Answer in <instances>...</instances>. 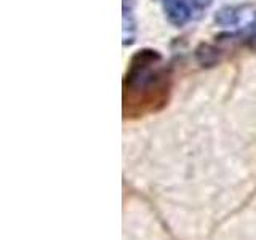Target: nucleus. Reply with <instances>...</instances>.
Wrapping results in <instances>:
<instances>
[{"label":"nucleus","mask_w":256,"mask_h":240,"mask_svg":"<svg viewBox=\"0 0 256 240\" xmlns=\"http://www.w3.org/2000/svg\"><path fill=\"white\" fill-rule=\"evenodd\" d=\"M168 16L176 24H182L189 18V10L180 0H168Z\"/></svg>","instance_id":"1"},{"label":"nucleus","mask_w":256,"mask_h":240,"mask_svg":"<svg viewBox=\"0 0 256 240\" xmlns=\"http://www.w3.org/2000/svg\"><path fill=\"white\" fill-rule=\"evenodd\" d=\"M238 16L234 10H222L218 16H216V22L222 24V26H229V24H236Z\"/></svg>","instance_id":"2"},{"label":"nucleus","mask_w":256,"mask_h":240,"mask_svg":"<svg viewBox=\"0 0 256 240\" xmlns=\"http://www.w3.org/2000/svg\"><path fill=\"white\" fill-rule=\"evenodd\" d=\"M252 46H253V48H254V50H256V37H254V38L252 40Z\"/></svg>","instance_id":"3"}]
</instances>
